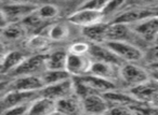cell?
I'll list each match as a JSON object with an SVG mask.
<instances>
[{"label":"cell","mask_w":158,"mask_h":115,"mask_svg":"<svg viewBox=\"0 0 158 115\" xmlns=\"http://www.w3.org/2000/svg\"><path fill=\"white\" fill-rule=\"evenodd\" d=\"M44 70H47L44 55H36L26 57V59L12 72L11 75L14 78L20 75H38V73H44Z\"/></svg>","instance_id":"8992f818"},{"label":"cell","mask_w":158,"mask_h":115,"mask_svg":"<svg viewBox=\"0 0 158 115\" xmlns=\"http://www.w3.org/2000/svg\"><path fill=\"white\" fill-rule=\"evenodd\" d=\"M108 1H110V0H87L86 2L80 8L103 12V10L105 9V7L107 6Z\"/></svg>","instance_id":"4dcf8cb0"},{"label":"cell","mask_w":158,"mask_h":115,"mask_svg":"<svg viewBox=\"0 0 158 115\" xmlns=\"http://www.w3.org/2000/svg\"><path fill=\"white\" fill-rule=\"evenodd\" d=\"M110 24L100 22L90 26L82 27L81 33L86 39L91 41V43H105L107 41V33Z\"/></svg>","instance_id":"4fadbf2b"},{"label":"cell","mask_w":158,"mask_h":115,"mask_svg":"<svg viewBox=\"0 0 158 115\" xmlns=\"http://www.w3.org/2000/svg\"><path fill=\"white\" fill-rule=\"evenodd\" d=\"M157 0H133V2L138 3V5H152Z\"/></svg>","instance_id":"836d02e7"},{"label":"cell","mask_w":158,"mask_h":115,"mask_svg":"<svg viewBox=\"0 0 158 115\" xmlns=\"http://www.w3.org/2000/svg\"><path fill=\"white\" fill-rule=\"evenodd\" d=\"M36 5L28 3H15L8 2L1 8V27H6L10 23L22 22L26 16L37 10Z\"/></svg>","instance_id":"6da1fadb"},{"label":"cell","mask_w":158,"mask_h":115,"mask_svg":"<svg viewBox=\"0 0 158 115\" xmlns=\"http://www.w3.org/2000/svg\"><path fill=\"white\" fill-rule=\"evenodd\" d=\"M156 73H157V75H156V79H158V71H155Z\"/></svg>","instance_id":"74e56055"},{"label":"cell","mask_w":158,"mask_h":115,"mask_svg":"<svg viewBox=\"0 0 158 115\" xmlns=\"http://www.w3.org/2000/svg\"><path fill=\"white\" fill-rule=\"evenodd\" d=\"M46 22L47 21L42 20V18L38 15L36 11L33 12L31 14H29L28 16H26V17L22 21L23 25H24L25 28H26L27 33H33V35L34 33H37L36 30L42 29V27L44 26V23Z\"/></svg>","instance_id":"4316f807"},{"label":"cell","mask_w":158,"mask_h":115,"mask_svg":"<svg viewBox=\"0 0 158 115\" xmlns=\"http://www.w3.org/2000/svg\"><path fill=\"white\" fill-rule=\"evenodd\" d=\"M28 114H56V101L46 96L40 95L33 101Z\"/></svg>","instance_id":"2e32d148"},{"label":"cell","mask_w":158,"mask_h":115,"mask_svg":"<svg viewBox=\"0 0 158 115\" xmlns=\"http://www.w3.org/2000/svg\"><path fill=\"white\" fill-rule=\"evenodd\" d=\"M41 79L44 81V86H48V85H52L55 83L62 82L64 80H67L69 78H73L70 75V73L66 69L62 70H44V73L40 74Z\"/></svg>","instance_id":"cb8c5ba5"},{"label":"cell","mask_w":158,"mask_h":115,"mask_svg":"<svg viewBox=\"0 0 158 115\" xmlns=\"http://www.w3.org/2000/svg\"><path fill=\"white\" fill-rule=\"evenodd\" d=\"M68 53L64 51H53L44 55L46 68L49 70H62L66 69Z\"/></svg>","instance_id":"44dd1931"},{"label":"cell","mask_w":158,"mask_h":115,"mask_svg":"<svg viewBox=\"0 0 158 115\" xmlns=\"http://www.w3.org/2000/svg\"><path fill=\"white\" fill-rule=\"evenodd\" d=\"M131 27L138 37H141L149 42H154L158 35V14L131 25Z\"/></svg>","instance_id":"8fae6325"},{"label":"cell","mask_w":158,"mask_h":115,"mask_svg":"<svg viewBox=\"0 0 158 115\" xmlns=\"http://www.w3.org/2000/svg\"><path fill=\"white\" fill-rule=\"evenodd\" d=\"M106 46L110 48L117 56H119L123 61L128 63H136L143 59L144 53L138 46L133 45L128 41H121V40H110L106 41Z\"/></svg>","instance_id":"7a4b0ae2"},{"label":"cell","mask_w":158,"mask_h":115,"mask_svg":"<svg viewBox=\"0 0 158 115\" xmlns=\"http://www.w3.org/2000/svg\"><path fill=\"white\" fill-rule=\"evenodd\" d=\"M104 97L108 100L110 104L113 105H130L133 106L135 104L141 103L140 100H138L131 93L126 94V93H120L117 91L116 89L114 90L107 91V93L103 94Z\"/></svg>","instance_id":"ffe728a7"},{"label":"cell","mask_w":158,"mask_h":115,"mask_svg":"<svg viewBox=\"0 0 158 115\" xmlns=\"http://www.w3.org/2000/svg\"><path fill=\"white\" fill-rule=\"evenodd\" d=\"M126 0H110L105 9L103 10L104 17H108V16L115 14L117 11H119L121 7L123 6Z\"/></svg>","instance_id":"f546056e"},{"label":"cell","mask_w":158,"mask_h":115,"mask_svg":"<svg viewBox=\"0 0 158 115\" xmlns=\"http://www.w3.org/2000/svg\"><path fill=\"white\" fill-rule=\"evenodd\" d=\"M44 35L48 36L51 41H61L68 37L69 30L68 27L63 23H54L47 28V33Z\"/></svg>","instance_id":"d4e9b609"},{"label":"cell","mask_w":158,"mask_h":115,"mask_svg":"<svg viewBox=\"0 0 158 115\" xmlns=\"http://www.w3.org/2000/svg\"><path fill=\"white\" fill-rule=\"evenodd\" d=\"M90 45L91 43L88 42H75L68 48V53H72V54H78V55H84V54H89V51H90Z\"/></svg>","instance_id":"f1b7e54d"},{"label":"cell","mask_w":158,"mask_h":115,"mask_svg":"<svg viewBox=\"0 0 158 115\" xmlns=\"http://www.w3.org/2000/svg\"><path fill=\"white\" fill-rule=\"evenodd\" d=\"M93 63L92 57L89 54L78 55L68 53L66 70L70 73L73 78L86 75L90 72L91 66Z\"/></svg>","instance_id":"277c9868"},{"label":"cell","mask_w":158,"mask_h":115,"mask_svg":"<svg viewBox=\"0 0 158 115\" xmlns=\"http://www.w3.org/2000/svg\"><path fill=\"white\" fill-rule=\"evenodd\" d=\"M31 103L33 101L31 102H26V103L20 104V105L13 106V108L9 109V110L5 111L1 114L2 115H8V114H12V115H23V114H28L29 109L31 106Z\"/></svg>","instance_id":"1f68e13d"},{"label":"cell","mask_w":158,"mask_h":115,"mask_svg":"<svg viewBox=\"0 0 158 115\" xmlns=\"http://www.w3.org/2000/svg\"><path fill=\"white\" fill-rule=\"evenodd\" d=\"M104 14L102 11H94L90 9H84L79 8L77 11L68 16V22L76 26L87 27L90 25L97 24V23L103 22Z\"/></svg>","instance_id":"52a82bcc"},{"label":"cell","mask_w":158,"mask_h":115,"mask_svg":"<svg viewBox=\"0 0 158 115\" xmlns=\"http://www.w3.org/2000/svg\"><path fill=\"white\" fill-rule=\"evenodd\" d=\"M25 59H26V56L23 53L18 52V51L8 52L6 55H3L2 60H1V73H12Z\"/></svg>","instance_id":"d6986e66"},{"label":"cell","mask_w":158,"mask_h":115,"mask_svg":"<svg viewBox=\"0 0 158 115\" xmlns=\"http://www.w3.org/2000/svg\"><path fill=\"white\" fill-rule=\"evenodd\" d=\"M134 30L130 25L120 24V23H110L107 33V41L110 40H121V41H128V37Z\"/></svg>","instance_id":"7402d4cb"},{"label":"cell","mask_w":158,"mask_h":115,"mask_svg":"<svg viewBox=\"0 0 158 115\" xmlns=\"http://www.w3.org/2000/svg\"><path fill=\"white\" fill-rule=\"evenodd\" d=\"M120 78L127 85L134 87L149 80V75L145 69L132 63H123L120 67Z\"/></svg>","instance_id":"5b68a950"},{"label":"cell","mask_w":158,"mask_h":115,"mask_svg":"<svg viewBox=\"0 0 158 115\" xmlns=\"http://www.w3.org/2000/svg\"><path fill=\"white\" fill-rule=\"evenodd\" d=\"M73 94H75L74 78H69L67 80H64L62 82L55 83L52 85H48L41 89L42 96L49 97L55 101L62 99V98L68 97Z\"/></svg>","instance_id":"30bf717a"},{"label":"cell","mask_w":158,"mask_h":115,"mask_svg":"<svg viewBox=\"0 0 158 115\" xmlns=\"http://www.w3.org/2000/svg\"><path fill=\"white\" fill-rule=\"evenodd\" d=\"M89 55L92 57L93 60L106 61V63H115V65L121 66L123 65V60L119 56H117L108 46L104 43H91Z\"/></svg>","instance_id":"7c38bea8"},{"label":"cell","mask_w":158,"mask_h":115,"mask_svg":"<svg viewBox=\"0 0 158 115\" xmlns=\"http://www.w3.org/2000/svg\"><path fill=\"white\" fill-rule=\"evenodd\" d=\"M36 12H37V14L42 20L48 22V21L53 20V18L56 17L57 14H59V9L54 5H44L38 7Z\"/></svg>","instance_id":"83f0119b"},{"label":"cell","mask_w":158,"mask_h":115,"mask_svg":"<svg viewBox=\"0 0 158 115\" xmlns=\"http://www.w3.org/2000/svg\"><path fill=\"white\" fill-rule=\"evenodd\" d=\"M79 112H82L81 99L76 94L56 100V114H75Z\"/></svg>","instance_id":"e0dca14e"},{"label":"cell","mask_w":158,"mask_h":115,"mask_svg":"<svg viewBox=\"0 0 158 115\" xmlns=\"http://www.w3.org/2000/svg\"><path fill=\"white\" fill-rule=\"evenodd\" d=\"M89 73L106 79V80L115 81L118 78V75L120 76V67L115 63H106V61L93 60Z\"/></svg>","instance_id":"5bb4252c"},{"label":"cell","mask_w":158,"mask_h":115,"mask_svg":"<svg viewBox=\"0 0 158 115\" xmlns=\"http://www.w3.org/2000/svg\"><path fill=\"white\" fill-rule=\"evenodd\" d=\"M41 95L40 91H22V90H7L1 97L0 100V106H1V113L13 106L20 105V104L26 103V102L34 101L36 98Z\"/></svg>","instance_id":"3957f363"},{"label":"cell","mask_w":158,"mask_h":115,"mask_svg":"<svg viewBox=\"0 0 158 115\" xmlns=\"http://www.w3.org/2000/svg\"><path fill=\"white\" fill-rule=\"evenodd\" d=\"M153 15H156V13H153L148 10L131 9L116 15L112 23H120V24H127L131 26V25L136 24V23L141 22V21L145 20L147 17H151Z\"/></svg>","instance_id":"9a60e30c"},{"label":"cell","mask_w":158,"mask_h":115,"mask_svg":"<svg viewBox=\"0 0 158 115\" xmlns=\"http://www.w3.org/2000/svg\"><path fill=\"white\" fill-rule=\"evenodd\" d=\"M77 78L81 79L88 86H90L93 90L100 94H105L107 91L116 89V85L114 84V81L106 80V79L100 78V76L93 75V74L90 73L82 76H77Z\"/></svg>","instance_id":"ac0fdd59"},{"label":"cell","mask_w":158,"mask_h":115,"mask_svg":"<svg viewBox=\"0 0 158 115\" xmlns=\"http://www.w3.org/2000/svg\"><path fill=\"white\" fill-rule=\"evenodd\" d=\"M157 14H158V13H157Z\"/></svg>","instance_id":"f35d334b"},{"label":"cell","mask_w":158,"mask_h":115,"mask_svg":"<svg viewBox=\"0 0 158 115\" xmlns=\"http://www.w3.org/2000/svg\"><path fill=\"white\" fill-rule=\"evenodd\" d=\"M151 68L154 70V71H158V59H156L155 61L151 63Z\"/></svg>","instance_id":"e575fe53"},{"label":"cell","mask_w":158,"mask_h":115,"mask_svg":"<svg viewBox=\"0 0 158 115\" xmlns=\"http://www.w3.org/2000/svg\"><path fill=\"white\" fill-rule=\"evenodd\" d=\"M9 2L15 3H28V5H36V0H8Z\"/></svg>","instance_id":"d6a6232c"},{"label":"cell","mask_w":158,"mask_h":115,"mask_svg":"<svg viewBox=\"0 0 158 115\" xmlns=\"http://www.w3.org/2000/svg\"><path fill=\"white\" fill-rule=\"evenodd\" d=\"M154 45H155V48H156V50H158V35H157V37L155 38V40H154Z\"/></svg>","instance_id":"d590c367"},{"label":"cell","mask_w":158,"mask_h":115,"mask_svg":"<svg viewBox=\"0 0 158 115\" xmlns=\"http://www.w3.org/2000/svg\"><path fill=\"white\" fill-rule=\"evenodd\" d=\"M51 40L44 33H34L26 40V48L31 51H42L47 48Z\"/></svg>","instance_id":"484cf974"},{"label":"cell","mask_w":158,"mask_h":115,"mask_svg":"<svg viewBox=\"0 0 158 115\" xmlns=\"http://www.w3.org/2000/svg\"><path fill=\"white\" fill-rule=\"evenodd\" d=\"M110 102L103 94L94 93L81 99V108L84 113L90 114H104L110 110Z\"/></svg>","instance_id":"9c48e42d"},{"label":"cell","mask_w":158,"mask_h":115,"mask_svg":"<svg viewBox=\"0 0 158 115\" xmlns=\"http://www.w3.org/2000/svg\"><path fill=\"white\" fill-rule=\"evenodd\" d=\"M155 58L158 59V50H156V53H155Z\"/></svg>","instance_id":"8d00e7d4"},{"label":"cell","mask_w":158,"mask_h":115,"mask_svg":"<svg viewBox=\"0 0 158 115\" xmlns=\"http://www.w3.org/2000/svg\"><path fill=\"white\" fill-rule=\"evenodd\" d=\"M27 35V30L22 22L10 23L2 28V36L7 40L14 41V40L22 39Z\"/></svg>","instance_id":"603a6c76"},{"label":"cell","mask_w":158,"mask_h":115,"mask_svg":"<svg viewBox=\"0 0 158 115\" xmlns=\"http://www.w3.org/2000/svg\"><path fill=\"white\" fill-rule=\"evenodd\" d=\"M44 87L41 75H20L15 76L8 85V90L22 91H40Z\"/></svg>","instance_id":"ba28073f"}]
</instances>
